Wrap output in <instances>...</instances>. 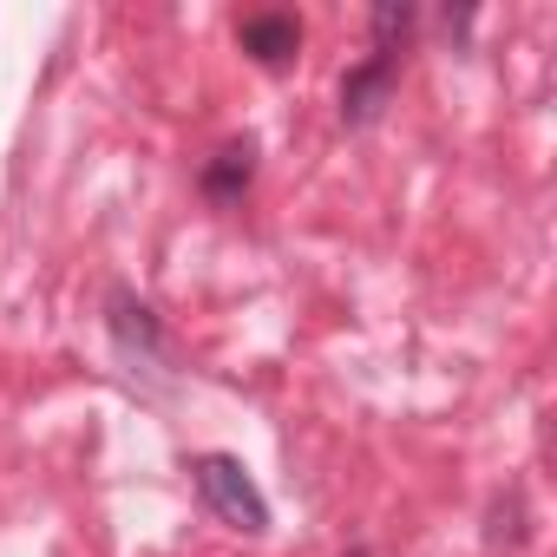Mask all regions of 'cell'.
Here are the masks:
<instances>
[{
	"label": "cell",
	"mask_w": 557,
	"mask_h": 557,
	"mask_svg": "<svg viewBox=\"0 0 557 557\" xmlns=\"http://www.w3.org/2000/svg\"><path fill=\"white\" fill-rule=\"evenodd\" d=\"M413 8L407 0H381V8L368 14V34H374V47H394V53H407V34H413Z\"/></svg>",
	"instance_id": "cell-6"
},
{
	"label": "cell",
	"mask_w": 557,
	"mask_h": 557,
	"mask_svg": "<svg viewBox=\"0 0 557 557\" xmlns=\"http://www.w3.org/2000/svg\"><path fill=\"white\" fill-rule=\"evenodd\" d=\"M249 184H256V138L216 145V151L203 158V171H197V190H203L210 203H243Z\"/></svg>",
	"instance_id": "cell-5"
},
{
	"label": "cell",
	"mask_w": 557,
	"mask_h": 557,
	"mask_svg": "<svg viewBox=\"0 0 557 557\" xmlns=\"http://www.w3.org/2000/svg\"><path fill=\"white\" fill-rule=\"evenodd\" d=\"M348 557H368V544H355V550H348Z\"/></svg>",
	"instance_id": "cell-7"
},
{
	"label": "cell",
	"mask_w": 557,
	"mask_h": 557,
	"mask_svg": "<svg viewBox=\"0 0 557 557\" xmlns=\"http://www.w3.org/2000/svg\"><path fill=\"white\" fill-rule=\"evenodd\" d=\"M106 335H112V355L132 381H151V387L171 381V335H164L158 309L145 296H132L125 283L106 289Z\"/></svg>",
	"instance_id": "cell-1"
},
{
	"label": "cell",
	"mask_w": 557,
	"mask_h": 557,
	"mask_svg": "<svg viewBox=\"0 0 557 557\" xmlns=\"http://www.w3.org/2000/svg\"><path fill=\"white\" fill-rule=\"evenodd\" d=\"M400 60H407V53H394V47H374L361 66H348V73H342V125H348V132H368V125H374V119L394 106Z\"/></svg>",
	"instance_id": "cell-3"
},
{
	"label": "cell",
	"mask_w": 557,
	"mask_h": 557,
	"mask_svg": "<svg viewBox=\"0 0 557 557\" xmlns=\"http://www.w3.org/2000/svg\"><path fill=\"white\" fill-rule=\"evenodd\" d=\"M190 479H197V498H203V511L216 524H230L243 537H262L269 531V498H262V485L249 479V466L236 453H197L190 459Z\"/></svg>",
	"instance_id": "cell-2"
},
{
	"label": "cell",
	"mask_w": 557,
	"mask_h": 557,
	"mask_svg": "<svg viewBox=\"0 0 557 557\" xmlns=\"http://www.w3.org/2000/svg\"><path fill=\"white\" fill-rule=\"evenodd\" d=\"M236 47L262 73H283V66L302 60V14H289V8H256V14L236 21Z\"/></svg>",
	"instance_id": "cell-4"
}]
</instances>
